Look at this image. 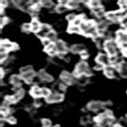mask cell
<instances>
[{"instance_id": "cell-17", "label": "cell", "mask_w": 127, "mask_h": 127, "mask_svg": "<svg viewBox=\"0 0 127 127\" xmlns=\"http://www.w3.org/2000/svg\"><path fill=\"white\" fill-rule=\"evenodd\" d=\"M77 83L79 85L81 86H84L86 85L87 83H88V78H87V75H80L79 78H77Z\"/></svg>"}, {"instance_id": "cell-6", "label": "cell", "mask_w": 127, "mask_h": 127, "mask_svg": "<svg viewBox=\"0 0 127 127\" xmlns=\"http://www.w3.org/2000/svg\"><path fill=\"white\" fill-rule=\"evenodd\" d=\"M103 106H104V104L101 102L92 101L90 103H88V105H87V109L92 110V111H97L98 110H100Z\"/></svg>"}, {"instance_id": "cell-36", "label": "cell", "mask_w": 127, "mask_h": 127, "mask_svg": "<svg viewBox=\"0 0 127 127\" xmlns=\"http://www.w3.org/2000/svg\"><path fill=\"white\" fill-rule=\"evenodd\" d=\"M7 22H8L7 18H1V19H0V25H1V27H2Z\"/></svg>"}, {"instance_id": "cell-44", "label": "cell", "mask_w": 127, "mask_h": 127, "mask_svg": "<svg viewBox=\"0 0 127 127\" xmlns=\"http://www.w3.org/2000/svg\"><path fill=\"white\" fill-rule=\"evenodd\" d=\"M54 127H61L60 126H54Z\"/></svg>"}, {"instance_id": "cell-4", "label": "cell", "mask_w": 127, "mask_h": 127, "mask_svg": "<svg viewBox=\"0 0 127 127\" xmlns=\"http://www.w3.org/2000/svg\"><path fill=\"white\" fill-rule=\"evenodd\" d=\"M61 79L63 83H67V84H69V83H73L74 76H72V75H71V74H69L67 71H64L61 74Z\"/></svg>"}, {"instance_id": "cell-9", "label": "cell", "mask_w": 127, "mask_h": 127, "mask_svg": "<svg viewBox=\"0 0 127 127\" xmlns=\"http://www.w3.org/2000/svg\"><path fill=\"white\" fill-rule=\"evenodd\" d=\"M35 72L33 71H30V72H27V73H25V74H22V78L25 80L26 82H27L28 83H31L32 79L35 76Z\"/></svg>"}, {"instance_id": "cell-3", "label": "cell", "mask_w": 127, "mask_h": 127, "mask_svg": "<svg viewBox=\"0 0 127 127\" xmlns=\"http://www.w3.org/2000/svg\"><path fill=\"white\" fill-rule=\"evenodd\" d=\"M96 62L98 63V64H101L104 65L105 67L106 66H110V59H109V57H107L106 55L105 54H98L96 57Z\"/></svg>"}, {"instance_id": "cell-42", "label": "cell", "mask_w": 127, "mask_h": 127, "mask_svg": "<svg viewBox=\"0 0 127 127\" xmlns=\"http://www.w3.org/2000/svg\"><path fill=\"white\" fill-rule=\"evenodd\" d=\"M1 75H0V76H1V79H2L3 78V75H4V72H3V69H1Z\"/></svg>"}, {"instance_id": "cell-24", "label": "cell", "mask_w": 127, "mask_h": 127, "mask_svg": "<svg viewBox=\"0 0 127 127\" xmlns=\"http://www.w3.org/2000/svg\"><path fill=\"white\" fill-rule=\"evenodd\" d=\"M68 7L66 6H62V5H58L57 7H56V11L58 12V13H64L67 10Z\"/></svg>"}, {"instance_id": "cell-34", "label": "cell", "mask_w": 127, "mask_h": 127, "mask_svg": "<svg viewBox=\"0 0 127 127\" xmlns=\"http://www.w3.org/2000/svg\"><path fill=\"white\" fill-rule=\"evenodd\" d=\"M7 58H8V57H7V53H0V61H1L2 63L4 61H6Z\"/></svg>"}, {"instance_id": "cell-33", "label": "cell", "mask_w": 127, "mask_h": 127, "mask_svg": "<svg viewBox=\"0 0 127 127\" xmlns=\"http://www.w3.org/2000/svg\"><path fill=\"white\" fill-rule=\"evenodd\" d=\"M6 120L8 122H10V124H15L16 122H17V120H16V118H14L13 116H10V117H8L6 118Z\"/></svg>"}, {"instance_id": "cell-8", "label": "cell", "mask_w": 127, "mask_h": 127, "mask_svg": "<svg viewBox=\"0 0 127 127\" xmlns=\"http://www.w3.org/2000/svg\"><path fill=\"white\" fill-rule=\"evenodd\" d=\"M31 31L32 32H34V33H38L41 30V25L40 24V22H38V20L37 19H33V21L31 22Z\"/></svg>"}, {"instance_id": "cell-32", "label": "cell", "mask_w": 127, "mask_h": 127, "mask_svg": "<svg viewBox=\"0 0 127 127\" xmlns=\"http://www.w3.org/2000/svg\"><path fill=\"white\" fill-rule=\"evenodd\" d=\"M92 12L95 13V14H97L98 13H100V12H102L103 11V8L102 6H98V7H95V8H92Z\"/></svg>"}, {"instance_id": "cell-40", "label": "cell", "mask_w": 127, "mask_h": 127, "mask_svg": "<svg viewBox=\"0 0 127 127\" xmlns=\"http://www.w3.org/2000/svg\"><path fill=\"white\" fill-rule=\"evenodd\" d=\"M89 122V118H83L81 119V123L83 125H86Z\"/></svg>"}, {"instance_id": "cell-29", "label": "cell", "mask_w": 127, "mask_h": 127, "mask_svg": "<svg viewBox=\"0 0 127 127\" xmlns=\"http://www.w3.org/2000/svg\"><path fill=\"white\" fill-rule=\"evenodd\" d=\"M41 94H42V96H45L46 98V97L49 96V95H51V91L48 88H42L41 89Z\"/></svg>"}, {"instance_id": "cell-11", "label": "cell", "mask_w": 127, "mask_h": 127, "mask_svg": "<svg viewBox=\"0 0 127 127\" xmlns=\"http://www.w3.org/2000/svg\"><path fill=\"white\" fill-rule=\"evenodd\" d=\"M31 95H33V97L38 98L39 97L42 96V94H41V89H40L38 86H33L32 87L31 91H30Z\"/></svg>"}, {"instance_id": "cell-38", "label": "cell", "mask_w": 127, "mask_h": 127, "mask_svg": "<svg viewBox=\"0 0 127 127\" xmlns=\"http://www.w3.org/2000/svg\"><path fill=\"white\" fill-rule=\"evenodd\" d=\"M102 68H104V65L101 64L97 63V64L95 66V70H101Z\"/></svg>"}, {"instance_id": "cell-28", "label": "cell", "mask_w": 127, "mask_h": 127, "mask_svg": "<svg viewBox=\"0 0 127 127\" xmlns=\"http://www.w3.org/2000/svg\"><path fill=\"white\" fill-rule=\"evenodd\" d=\"M76 16H75L74 14H68L66 17V18H67V20L68 22H71V23H73V22L75 21V19H76Z\"/></svg>"}, {"instance_id": "cell-18", "label": "cell", "mask_w": 127, "mask_h": 127, "mask_svg": "<svg viewBox=\"0 0 127 127\" xmlns=\"http://www.w3.org/2000/svg\"><path fill=\"white\" fill-rule=\"evenodd\" d=\"M107 27V22L106 21H102L98 22L96 25V28L98 31H105Z\"/></svg>"}, {"instance_id": "cell-41", "label": "cell", "mask_w": 127, "mask_h": 127, "mask_svg": "<svg viewBox=\"0 0 127 127\" xmlns=\"http://www.w3.org/2000/svg\"><path fill=\"white\" fill-rule=\"evenodd\" d=\"M122 53H123V55H124L125 57H127V49H123Z\"/></svg>"}, {"instance_id": "cell-2", "label": "cell", "mask_w": 127, "mask_h": 127, "mask_svg": "<svg viewBox=\"0 0 127 127\" xmlns=\"http://www.w3.org/2000/svg\"><path fill=\"white\" fill-rule=\"evenodd\" d=\"M46 102L49 103H53V102H59L63 101L64 99V95L60 93H51L50 95L45 98Z\"/></svg>"}, {"instance_id": "cell-45", "label": "cell", "mask_w": 127, "mask_h": 127, "mask_svg": "<svg viewBox=\"0 0 127 127\" xmlns=\"http://www.w3.org/2000/svg\"><path fill=\"white\" fill-rule=\"evenodd\" d=\"M126 121H127V115H126Z\"/></svg>"}, {"instance_id": "cell-16", "label": "cell", "mask_w": 127, "mask_h": 127, "mask_svg": "<svg viewBox=\"0 0 127 127\" xmlns=\"http://www.w3.org/2000/svg\"><path fill=\"white\" fill-rule=\"evenodd\" d=\"M1 47L4 48L5 49H6L7 51L8 50H11L14 49V44L10 43L9 41H6V40H5V41H1Z\"/></svg>"}, {"instance_id": "cell-23", "label": "cell", "mask_w": 127, "mask_h": 127, "mask_svg": "<svg viewBox=\"0 0 127 127\" xmlns=\"http://www.w3.org/2000/svg\"><path fill=\"white\" fill-rule=\"evenodd\" d=\"M89 6L92 8H95V7H98V6H101V3L98 0H91V1L88 2Z\"/></svg>"}, {"instance_id": "cell-35", "label": "cell", "mask_w": 127, "mask_h": 127, "mask_svg": "<svg viewBox=\"0 0 127 127\" xmlns=\"http://www.w3.org/2000/svg\"><path fill=\"white\" fill-rule=\"evenodd\" d=\"M41 41H42V44H43V45H45V47H46V46H48V45H49V44L51 43V41H49V39H47L46 37H45V38L41 39Z\"/></svg>"}, {"instance_id": "cell-37", "label": "cell", "mask_w": 127, "mask_h": 127, "mask_svg": "<svg viewBox=\"0 0 127 127\" xmlns=\"http://www.w3.org/2000/svg\"><path fill=\"white\" fill-rule=\"evenodd\" d=\"M80 55H81V57H82V58H83V59H87V57H88V53L86 51V50H84V51H83L82 53H80Z\"/></svg>"}, {"instance_id": "cell-10", "label": "cell", "mask_w": 127, "mask_h": 127, "mask_svg": "<svg viewBox=\"0 0 127 127\" xmlns=\"http://www.w3.org/2000/svg\"><path fill=\"white\" fill-rule=\"evenodd\" d=\"M104 74L108 78H114L115 75L114 72V67H111L110 65L104 67Z\"/></svg>"}, {"instance_id": "cell-25", "label": "cell", "mask_w": 127, "mask_h": 127, "mask_svg": "<svg viewBox=\"0 0 127 127\" xmlns=\"http://www.w3.org/2000/svg\"><path fill=\"white\" fill-rule=\"evenodd\" d=\"M42 6H45V7H47V8H49V7H52L53 5V3L52 1H49V0H43V1L41 2Z\"/></svg>"}, {"instance_id": "cell-20", "label": "cell", "mask_w": 127, "mask_h": 127, "mask_svg": "<svg viewBox=\"0 0 127 127\" xmlns=\"http://www.w3.org/2000/svg\"><path fill=\"white\" fill-rule=\"evenodd\" d=\"M46 38H47V39H49L51 42H52V41H55V40L57 39V33H56V32L53 31V30L50 31L49 33L46 35Z\"/></svg>"}, {"instance_id": "cell-39", "label": "cell", "mask_w": 127, "mask_h": 127, "mask_svg": "<svg viewBox=\"0 0 127 127\" xmlns=\"http://www.w3.org/2000/svg\"><path fill=\"white\" fill-rule=\"evenodd\" d=\"M41 105V101L38 98H36L34 100V106H40Z\"/></svg>"}, {"instance_id": "cell-26", "label": "cell", "mask_w": 127, "mask_h": 127, "mask_svg": "<svg viewBox=\"0 0 127 127\" xmlns=\"http://www.w3.org/2000/svg\"><path fill=\"white\" fill-rule=\"evenodd\" d=\"M55 49H56V44L54 42H51L49 45L45 48V50L47 52V53H49L50 51L54 50Z\"/></svg>"}, {"instance_id": "cell-15", "label": "cell", "mask_w": 127, "mask_h": 127, "mask_svg": "<svg viewBox=\"0 0 127 127\" xmlns=\"http://www.w3.org/2000/svg\"><path fill=\"white\" fill-rule=\"evenodd\" d=\"M24 95H25V91H24L23 89H20L19 91H16V93L13 95L14 102L20 100V99H21L24 96Z\"/></svg>"}, {"instance_id": "cell-12", "label": "cell", "mask_w": 127, "mask_h": 127, "mask_svg": "<svg viewBox=\"0 0 127 127\" xmlns=\"http://www.w3.org/2000/svg\"><path fill=\"white\" fill-rule=\"evenodd\" d=\"M85 50V47L83 45H74L71 47V52L73 53H81Z\"/></svg>"}, {"instance_id": "cell-14", "label": "cell", "mask_w": 127, "mask_h": 127, "mask_svg": "<svg viewBox=\"0 0 127 127\" xmlns=\"http://www.w3.org/2000/svg\"><path fill=\"white\" fill-rule=\"evenodd\" d=\"M106 17L111 22H118V20H120L118 17L116 12H108V13L106 14Z\"/></svg>"}, {"instance_id": "cell-31", "label": "cell", "mask_w": 127, "mask_h": 127, "mask_svg": "<svg viewBox=\"0 0 127 127\" xmlns=\"http://www.w3.org/2000/svg\"><path fill=\"white\" fill-rule=\"evenodd\" d=\"M42 125L44 127H50L52 126V122L49 119H43L42 120Z\"/></svg>"}, {"instance_id": "cell-21", "label": "cell", "mask_w": 127, "mask_h": 127, "mask_svg": "<svg viewBox=\"0 0 127 127\" xmlns=\"http://www.w3.org/2000/svg\"><path fill=\"white\" fill-rule=\"evenodd\" d=\"M67 6L71 9H76L79 6V2L77 1H69Z\"/></svg>"}, {"instance_id": "cell-43", "label": "cell", "mask_w": 127, "mask_h": 127, "mask_svg": "<svg viewBox=\"0 0 127 127\" xmlns=\"http://www.w3.org/2000/svg\"><path fill=\"white\" fill-rule=\"evenodd\" d=\"M114 127H123V126H121V125H118H118H115Z\"/></svg>"}, {"instance_id": "cell-1", "label": "cell", "mask_w": 127, "mask_h": 127, "mask_svg": "<svg viewBox=\"0 0 127 127\" xmlns=\"http://www.w3.org/2000/svg\"><path fill=\"white\" fill-rule=\"evenodd\" d=\"M104 49L108 53L109 57L117 55V43L113 40L106 41L104 44Z\"/></svg>"}, {"instance_id": "cell-30", "label": "cell", "mask_w": 127, "mask_h": 127, "mask_svg": "<svg viewBox=\"0 0 127 127\" xmlns=\"http://www.w3.org/2000/svg\"><path fill=\"white\" fill-rule=\"evenodd\" d=\"M83 23V20L80 17H77L76 19L75 20V21L73 22L72 25L74 26H80V25Z\"/></svg>"}, {"instance_id": "cell-5", "label": "cell", "mask_w": 127, "mask_h": 127, "mask_svg": "<svg viewBox=\"0 0 127 127\" xmlns=\"http://www.w3.org/2000/svg\"><path fill=\"white\" fill-rule=\"evenodd\" d=\"M56 44V50L58 54H64L67 52V47L65 43L62 41H57Z\"/></svg>"}, {"instance_id": "cell-22", "label": "cell", "mask_w": 127, "mask_h": 127, "mask_svg": "<svg viewBox=\"0 0 127 127\" xmlns=\"http://www.w3.org/2000/svg\"><path fill=\"white\" fill-rule=\"evenodd\" d=\"M33 71V67L30 66V65H27V66H25V67H22L21 69H20V71H21L22 74H25V73H27V72H30V71Z\"/></svg>"}, {"instance_id": "cell-13", "label": "cell", "mask_w": 127, "mask_h": 127, "mask_svg": "<svg viewBox=\"0 0 127 127\" xmlns=\"http://www.w3.org/2000/svg\"><path fill=\"white\" fill-rule=\"evenodd\" d=\"M10 83L14 84V87H20L22 84L21 83V78L18 75H13L10 77Z\"/></svg>"}, {"instance_id": "cell-27", "label": "cell", "mask_w": 127, "mask_h": 127, "mask_svg": "<svg viewBox=\"0 0 127 127\" xmlns=\"http://www.w3.org/2000/svg\"><path fill=\"white\" fill-rule=\"evenodd\" d=\"M31 24H28V23H26V24H23L22 26V30L23 32H26L28 33L29 31H31Z\"/></svg>"}, {"instance_id": "cell-46", "label": "cell", "mask_w": 127, "mask_h": 127, "mask_svg": "<svg viewBox=\"0 0 127 127\" xmlns=\"http://www.w3.org/2000/svg\"><path fill=\"white\" fill-rule=\"evenodd\" d=\"M50 127H52V126H50Z\"/></svg>"}, {"instance_id": "cell-19", "label": "cell", "mask_w": 127, "mask_h": 127, "mask_svg": "<svg viewBox=\"0 0 127 127\" xmlns=\"http://www.w3.org/2000/svg\"><path fill=\"white\" fill-rule=\"evenodd\" d=\"M68 32L69 33H81V30L79 26H74V25H70L68 27Z\"/></svg>"}, {"instance_id": "cell-7", "label": "cell", "mask_w": 127, "mask_h": 127, "mask_svg": "<svg viewBox=\"0 0 127 127\" xmlns=\"http://www.w3.org/2000/svg\"><path fill=\"white\" fill-rule=\"evenodd\" d=\"M38 75L40 79H41V80L45 81V82H51L53 80V78L52 75H50L49 74H48L45 70H41L39 71L38 73Z\"/></svg>"}]
</instances>
